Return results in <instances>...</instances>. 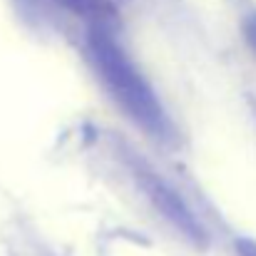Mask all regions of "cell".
Instances as JSON below:
<instances>
[{"instance_id": "cell-4", "label": "cell", "mask_w": 256, "mask_h": 256, "mask_svg": "<svg viewBox=\"0 0 256 256\" xmlns=\"http://www.w3.org/2000/svg\"><path fill=\"white\" fill-rule=\"evenodd\" d=\"M244 40H246L249 50L256 55V12L244 20Z\"/></svg>"}, {"instance_id": "cell-1", "label": "cell", "mask_w": 256, "mask_h": 256, "mask_svg": "<svg viewBox=\"0 0 256 256\" xmlns=\"http://www.w3.org/2000/svg\"><path fill=\"white\" fill-rule=\"evenodd\" d=\"M87 50L102 85L107 87L112 100L127 112V117L134 120L150 134L164 137L167 117L154 90L147 85V80L130 62L124 50L110 38V32H104L102 28H92L87 35Z\"/></svg>"}, {"instance_id": "cell-5", "label": "cell", "mask_w": 256, "mask_h": 256, "mask_svg": "<svg viewBox=\"0 0 256 256\" xmlns=\"http://www.w3.org/2000/svg\"><path fill=\"white\" fill-rule=\"evenodd\" d=\"M236 254L239 256H256V242L252 239H236Z\"/></svg>"}, {"instance_id": "cell-3", "label": "cell", "mask_w": 256, "mask_h": 256, "mask_svg": "<svg viewBox=\"0 0 256 256\" xmlns=\"http://www.w3.org/2000/svg\"><path fill=\"white\" fill-rule=\"evenodd\" d=\"M65 10L87 18V20H110L114 15V5L110 0H58Z\"/></svg>"}, {"instance_id": "cell-2", "label": "cell", "mask_w": 256, "mask_h": 256, "mask_svg": "<svg viewBox=\"0 0 256 256\" xmlns=\"http://www.w3.org/2000/svg\"><path fill=\"white\" fill-rule=\"evenodd\" d=\"M140 184H142L147 199L157 206V212L189 244H194L196 249H206L209 246V234H206L204 224L194 216V212L186 206V202L172 189L170 184H164L160 176H154V172H142L140 174Z\"/></svg>"}]
</instances>
